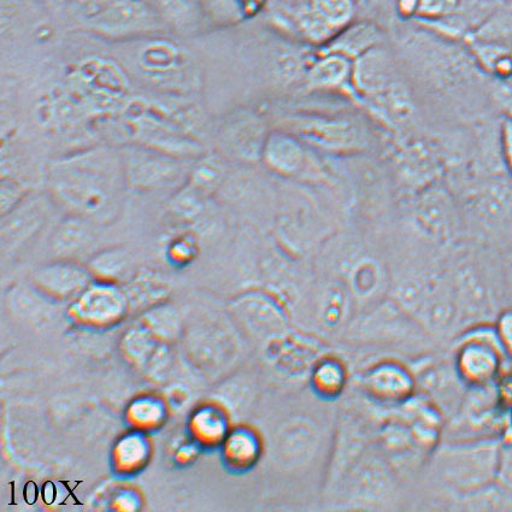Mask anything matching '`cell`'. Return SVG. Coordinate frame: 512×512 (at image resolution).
I'll use <instances>...</instances> for the list:
<instances>
[{
    "instance_id": "19",
    "label": "cell",
    "mask_w": 512,
    "mask_h": 512,
    "mask_svg": "<svg viewBox=\"0 0 512 512\" xmlns=\"http://www.w3.org/2000/svg\"><path fill=\"white\" fill-rule=\"evenodd\" d=\"M193 426L198 439L207 445L223 443L229 434L227 417L215 406L200 410Z\"/></svg>"
},
{
    "instance_id": "28",
    "label": "cell",
    "mask_w": 512,
    "mask_h": 512,
    "mask_svg": "<svg viewBox=\"0 0 512 512\" xmlns=\"http://www.w3.org/2000/svg\"><path fill=\"white\" fill-rule=\"evenodd\" d=\"M397 13L402 19H411L419 13L420 0H394Z\"/></svg>"
},
{
    "instance_id": "12",
    "label": "cell",
    "mask_w": 512,
    "mask_h": 512,
    "mask_svg": "<svg viewBox=\"0 0 512 512\" xmlns=\"http://www.w3.org/2000/svg\"><path fill=\"white\" fill-rule=\"evenodd\" d=\"M47 200L43 197L33 196L32 192L10 211L3 215L2 234L4 240L25 238L37 231L46 221Z\"/></svg>"
},
{
    "instance_id": "21",
    "label": "cell",
    "mask_w": 512,
    "mask_h": 512,
    "mask_svg": "<svg viewBox=\"0 0 512 512\" xmlns=\"http://www.w3.org/2000/svg\"><path fill=\"white\" fill-rule=\"evenodd\" d=\"M205 15L217 22L232 23L244 19L239 0H202Z\"/></svg>"
},
{
    "instance_id": "15",
    "label": "cell",
    "mask_w": 512,
    "mask_h": 512,
    "mask_svg": "<svg viewBox=\"0 0 512 512\" xmlns=\"http://www.w3.org/2000/svg\"><path fill=\"white\" fill-rule=\"evenodd\" d=\"M347 369L337 357H325L315 364L310 385L316 396L333 400L341 396L347 385Z\"/></svg>"
},
{
    "instance_id": "7",
    "label": "cell",
    "mask_w": 512,
    "mask_h": 512,
    "mask_svg": "<svg viewBox=\"0 0 512 512\" xmlns=\"http://www.w3.org/2000/svg\"><path fill=\"white\" fill-rule=\"evenodd\" d=\"M363 387L375 402L398 406L410 402L416 382L408 368L398 362L386 361L368 370L363 378Z\"/></svg>"
},
{
    "instance_id": "8",
    "label": "cell",
    "mask_w": 512,
    "mask_h": 512,
    "mask_svg": "<svg viewBox=\"0 0 512 512\" xmlns=\"http://www.w3.org/2000/svg\"><path fill=\"white\" fill-rule=\"evenodd\" d=\"M353 60L338 52L320 50L306 70L303 87L308 92H350L352 87Z\"/></svg>"
},
{
    "instance_id": "6",
    "label": "cell",
    "mask_w": 512,
    "mask_h": 512,
    "mask_svg": "<svg viewBox=\"0 0 512 512\" xmlns=\"http://www.w3.org/2000/svg\"><path fill=\"white\" fill-rule=\"evenodd\" d=\"M269 132L261 116L244 111L231 117L222 126L220 144L229 155L241 161H260Z\"/></svg>"
},
{
    "instance_id": "16",
    "label": "cell",
    "mask_w": 512,
    "mask_h": 512,
    "mask_svg": "<svg viewBox=\"0 0 512 512\" xmlns=\"http://www.w3.org/2000/svg\"><path fill=\"white\" fill-rule=\"evenodd\" d=\"M261 452V440L250 429H237L223 441V456L228 466L234 469L250 468L258 461Z\"/></svg>"
},
{
    "instance_id": "9",
    "label": "cell",
    "mask_w": 512,
    "mask_h": 512,
    "mask_svg": "<svg viewBox=\"0 0 512 512\" xmlns=\"http://www.w3.org/2000/svg\"><path fill=\"white\" fill-rule=\"evenodd\" d=\"M393 82L391 57L381 44L353 61L352 87L357 99H373Z\"/></svg>"
},
{
    "instance_id": "29",
    "label": "cell",
    "mask_w": 512,
    "mask_h": 512,
    "mask_svg": "<svg viewBox=\"0 0 512 512\" xmlns=\"http://www.w3.org/2000/svg\"><path fill=\"white\" fill-rule=\"evenodd\" d=\"M366 2H372V3H382V2H387V0H366Z\"/></svg>"
},
{
    "instance_id": "13",
    "label": "cell",
    "mask_w": 512,
    "mask_h": 512,
    "mask_svg": "<svg viewBox=\"0 0 512 512\" xmlns=\"http://www.w3.org/2000/svg\"><path fill=\"white\" fill-rule=\"evenodd\" d=\"M380 39L381 31L374 22L355 20L320 50L338 52L355 61L373 47L380 45Z\"/></svg>"
},
{
    "instance_id": "1",
    "label": "cell",
    "mask_w": 512,
    "mask_h": 512,
    "mask_svg": "<svg viewBox=\"0 0 512 512\" xmlns=\"http://www.w3.org/2000/svg\"><path fill=\"white\" fill-rule=\"evenodd\" d=\"M46 182L57 207L93 223L114 221L128 188L121 152L103 147L52 162Z\"/></svg>"
},
{
    "instance_id": "23",
    "label": "cell",
    "mask_w": 512,
    "mask_h": 512,
    "mask_svg": "<svg viewBox=\"0 0 512 512\" xmlns=\"http://www.w3.org/2000/svg\"><path fill=\"white\" fill-rule=\"evenodd\" d=\"M28 187L15 179L2 180V216L15 209L28 194Z\"/></svg>"
},
{
    "instance_id": "30",
    "label": "cell",
    "mask_w": 512,
    "mask_h": 512,
    "mask_svg": "<svg viewBox=\"0 0 512 512\" xmlns=\"http://www.w3.org/2000/svg\"><path fill=\"white\" fill-rule=\"evenodd\" d=\"M358 3H360V5H363V4H366V0H358Z\"/></svg>"
},
{
    "instance_id": "26",
    "label": "cell",
    "mask_w": 512,
    "mask_h": 512,
    "mask_svg": "<svg viewBox=\"0 0 512 512\" xmlns=\"http://www.w3.org/2000/svg\"><path fill=\"white\" fill-rule=\"evenodd\" d=\"M272 0H239L241 14L244 19L256 16L269 7Z\"/></svg>"
},
{
    "instance_id": "14",
    "label": "cell",
    "mask_w": 512,
    "mask_h": 512,
    "mask_svg": "<svg viewBox=\"0 0 512 512\" xmlns=\"http://www.w3.org/2000/svg\"><path fill=\"white\" fill-rule=\"evenodd\" d=\"M311 15L333 39L356 20L358 0H305Z\"/></svg>"
},
{
    "instance_id": "10",
    "label": "cell",
    "mask_w": 512,
    "mask_h": 512,
    "mask_svg": "<svg viewBox=\"0 0 512 512\" xmlns=\"http://www.w3.org/2000/svg\"><path fill=\"white\" fill-rule=\"evenodd\" d=\"M127 309V297L119 288L109 285L87 286L74 303V314L80 320L107 323L119 320Z\"/></svg>"
},
{
    "instance_id": "3",
    "label": "cell",
    "mask_w": 512,
    "mask_h": 512,
    "mask_svg": "<svg viewBox=\"0 0 512 512\" xmlns=\"http://www.w3.org/2000/svg\"><path fill=\"white\" fill-rule=\"evenodd\" d=\"M128 188L135 191H178L190 178L194 162L141 144L120 151Z\"/></svg>"
},
{
    "instance_id": "2",
    "label": "cell",
    "mask_w": 512,
    "mask_h": 512,
    "mask_svg": "<svg viewBox=\"0 0 512 512\" xmlns=\"http://www.w3.org/2000/svg\"><path fill=\"white\" fill-rule=\"evenodd\" d=\"M314 150L347 155L366 149L368 132L361 121L346 115L290 113L282 116L281 127Z\"/></svg>"
},
{
    "instance_id": "5",
    "label": "cell",
    "mask_w": 512,
    "mask_h": 512,
    "mask_svg": "<svg viewBox=\"0 0 512 512\" xmlns=\"http://www.w3.org/2000/svg\"><path fill=\"white\" fill-rule=\"evenodd\" d=\"M308 146L286 129L276 128L270 131L264 141L261 162L269 172L281 178H302L309 173L311 158Z\"/></svg>"
},
{
    "instance_id": "17",
    "label": "cell",
    "mask_w": 512,
    "mask_h": 512,
    "mask_svg": "<svg viewBox=\"0 0 512 512\" xmlns=\"http://www.w3.org/2000/svg\"><path fill=\"white\" fill-rule=\"evenodd\" d=\"M157 3L163 19L181 33L197 31L207 19L202 0H158Z\"/></svg>"
},
{
    "instance_id": "20",
    "label": "cell",
    "mask_w": 512,
    "mask_h": 512,
    "mask_svg": "<svg viewBox=\"0 0 512 512\" xmlns=\"http://www.w3.org/2000/svg\"><path fill=\"white\" fill-rule=\"evenodd\" d=\"M223 168L219 158L203 157L194 162L188 184L204 193H213L222 179Z\"/></svg>"
},
{
    "instance_id": "11",
    "label": "cell",
    "mask_w": 512,
    "mask_h": 512,
    "mask_svg": "<svg viewBox=\"0 0 512 512\" xmlns=\"http://www.w3.org/2000/svg\"><path fill=\"white\" fill-rule=\"evenodd\" d=\"M88 280L86 270L72 262L50 264L35 274L40 290L58 299L78 297L88 286Z\"/></svg>"
},
{
    "instance_id": "4",
    "label": "cell",
    "mask_w": 512,
    "mask_h": 512,
    "mask_svg": "<svg viewBox=\"0 0 512 512\" xmlns=\"http://www.w3.org/2000/svg\"><path fill=\"white\" fill-rule=\"evenodd\" d=\"M455 372L467 387H482L502 378L504 355L494 325L467 328L458 341Z\"/></svg>"
},
{
    "instance_id": "22",
    "label": "cell",
    "mask_w": 512,
    "mask_h": 512,
    "mask_svg": "<svg viewBox=\"0 0 512 512\" xmlns=\"http://www.w3.org/2000/svg\"><path fill=\"white\" fill-rule=\"evenodd\" d=\"M461 0H420L417 19L425 22L438 21L455 15Z\"/></svg>"
},
{
    "instance_id": "18",
    "label": "cell",
    "mask_w": 512,
    "mask_h": 512,
    "mask_svg": "<svg viewBox=\"0 0 512 512\" xmlns=\"http://www.w3.org/2000/svg\"><path fill=\"white\" fill-rule=\"evenodd\" d=\"M416 209L417 221L434 235L449 234L456 223L449 200L441 194L423 198Z\"/></svg>"
},
{
    "instance_id": "27",
    "label": "cell",
    "mask_w": 512,
    "mask_h": 512,
    "mask_svg": "<svg viewBox=\"0 0 512 512\" xmlns=\"http://www.w3.org/2000/svg\"><path fill=\"white\" fill-rule=\"evenodd\" d=\"M172 251L176 258H182V260H184V258L185 260L186 258H190L194 253L193 240L182 235V237L174 240Z\"/></svg>"
},
{
    "instance_id": "25",
    "label": "cell",
    "mask_w": 512,
    "mask_h": 512,
    "mask_svg": "<svg viewBox=\"0 0 512 512\" xmlns=\"http://www.w3.org/2000/svg\"><path fill=\"white\" fill-rule=\"evenodd\" d=\"M500 146L505 167L512 176V116L506 117L500 129Z\"/></svg>"
},
{
    "instance_id": "24",
    "label": "cell",
    "mask_w": 512,
    "mask_h": 512,
    "mask_svg": "<svg viewBox=\"0 0 512 512\" xmlns=\"http://www.w3.org/2000/svg\"><path fill=\"white\" fill-rule=\"evenodd\" d=\"M493 325L504 355L512 360V308L500 311Z\"/></svg>"
}]
</instances>
